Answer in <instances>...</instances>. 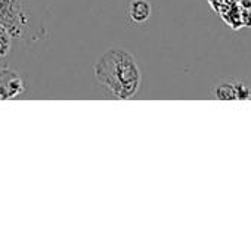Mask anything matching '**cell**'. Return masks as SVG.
I'll list each match as a JSON object with an SVG mask.
<instances>
[{"mask_svg": "<svg viewBox=\"0 0 251 252\" xmlns=\"http://www.w3.org/2000/svg\"><path fill=\"white\" fill-rule=\"evenodd\" d=\"M93 74L98 86L115 99H132L142 86L138 61L124 49L107 50L93 65Z\"/></svg>", "mask_w": 251, "mask_h": 252, "instance_id": "6da1fadb", "label": "cell"}, {"mask_svg": "<svg viewBox=\"0 0 251 252\" xmlns=\"http://www.w3.org/2000/svg\"><path fill=\"white\" fill-rule=\"evenodd\" d=\"M30 0H0V25H3L12 38H24L31 27Z\"/></svg>", "mask_w": 251, "mask_h": 252, "instance_id": "7a4b0ae2", "label": "cell"}, {"mask_svg": "<svg viewBox=\"0 0 251 252\" xmlns=\"http://www.w3.org/2000/svg\"><path fill=\"white\" fill-rule=\"evenodd\" d=\"M25 92V84L18 72L1 68L0 69V99H13Z\"/></svg>", "mask_w": 251, "mask_h": 252, "instance_id": "3957f363", "label": "cell"}, {"mask_svg": "<svg viewBox=\"0 0 251 252\" xmlns=\"http://www.w3.org/2000/svg\"><path fill=\"white\" fill-rule=\"evenodd\" d=\"M213 94L217 99H225V100H243V99H250L251 90L249 86H246L243 81L238 80H225L222 81L217 87H215Z\"/></svg>", "mask_w": 251, "mask_h": 252, "instance_id": "277c9868", "label": "cell"}, {"mask_svg": "<svg viewBox=\"0 0 251 252\" xmlns=\"http://www.w3.org/2000/svg\"><path fill=\"white\" fill-rule=\"evenodd\" d=\"M151 15V4L148 0H132L127 7V16L135 24H142L148 21Z\"/></svg>", "mask_w": 251, "mask_h": 252, "instance_id": "5b68a950", "label": "cell"}, {"mask_svg": "<svg viewBox=\"0 0 251 252\" xmlns=\"http://www.w3.org/2000/svg\"><path fill=\"white\" fill-rule=\"evenodd\" d=\"M10 46H12V35L3 25H0V59L9 53Z\"/></svg>", "mask_w": 251, "mask_h": 252, "instance_id": "8992f818", "label": "cell"}]
</instances>
